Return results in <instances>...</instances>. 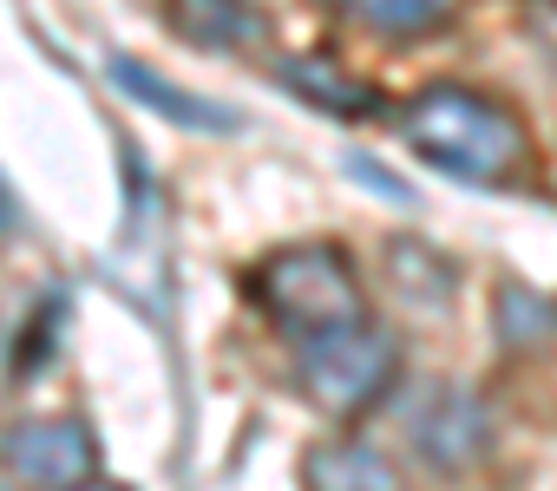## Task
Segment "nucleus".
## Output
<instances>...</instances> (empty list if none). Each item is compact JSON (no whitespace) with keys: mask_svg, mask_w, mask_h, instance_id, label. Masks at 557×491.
Instances as JSON below:
<instances>
[{"mask_svg":"<svg viewBox=\"0 0 557 491\" xmlns=\"http://www.w3.org/2000/svg\"><path fill=\"white\" fill-rule=\"evenodd\" d=\"M296 380H302V393L329 419H361V413H374L394 393V380H400V341L381 322H348V328L296 348Z\"/></svg>","mask_w":557,"mask_h":491,"instance_id":"7ed1b4c3","label":"nucleus"},{"mask_svg":"<svg viewBox=\"0 0 557 491\" xmlns=\"http://www.w3.org/2000/svg\"><path fill=\"white\" fill-rule=\"evenodd\" d=\"M8 471L27 491H86L92 478H106L99 465V439L79 419H27L8 432Z\"/></svg>","mask_w":557,"mask_h":491,"instance_id":"20e7f679","label":"nucleus"},{"mask_svg":"<svg viewBox=\"0 0 557 491\" xmlns=\"http://www.w3.org/2000/svg\"><path fill=\"white\" fill-rule=\"evenodd\" d=\"M249 295L269 315V328L289 335L296 348L322 341V335H335L348 322H368L361 276H355L348 250H335V242H289V250L262 256L256 276H249Z\"/></svg>","mask_w":557,"mask_h":491,"instance_id":"f03ea898","label":"nucleus"},{"mask_svg":"<svg viewBox=\"0 0 557 491\" xmlns=\"http://www.w3.org/2000/svg\"><path fill=\"white\" fill-rule=\"evenodd\" d=\"M413 445H420V458L440 465V471L479 465L485 445H492V413H485V400H479L472 387H433V393L420 400V413H413Z\"/></svg>","mask_w":557,"mask_h":491,"instance_id":"39448f33","label":"nucleus"},{"mask_svg":"<svg viewBox=\"0 0 557 491\" xmlns=\"http://www.w3.org/2000/svg\"><path fill=\"white\" fill-rule=\"evenodd\" d=\"M86 491H125V484H112V478H92V484H86Z\"/></svg>","mask_w":557,"mask_h":491,"instance_id":"f8f14e48","label":"nucleus"},{"mask_svg":"<svg viewBox=\"0 0 557 491\" xmlns=\"http://www.w3.org/2000/svg\"><path fill=\"white\" fill-rule=\"evenodd\" d=\"M400 144L459 184H511L531 164L524 118L459 79H440L400 105Z\"/></svg>","mask_w":557,"mask_h":491,"instance_id":"f257e3e1","label":"nucleus"},{"mask_svg":"<svg viewBox=\"0 0 557 491\" xmlns=\"http://www.w3.org/2000/svg\"><path fill=\"white\" fill-rule=\"evenodd\" d=\"M302 491H400V465L368 439H322L302 452Z\"/></svg>","mask_w":557,"mask_h":491,"instance_id":"0eeeda50","label":"nucleus"},{"mask_svg":"<svg viewBox=\"0 0 557 491\" xmlns=\"http://www.w3.org/2000/svg\"><path fill=\"white\" fill-rule=\"evenodd\" d=\"M355 21L374 34H394V40H420V34H440L453 21V8H440V0H361Z\"/></svg>","mask_w":557,"mask_h":491,"instance_id":"9d476101","label":"nucleus"},{"mask_svg":"<svg viewBox=\"0 0 557 491\" xmlns=\"http://www.w3.org/2000/svg\"><path fill=\"white\" fill-rule=\"evenodd\" d=\"M21 229V203H14V190L0 184V236H14Z\"/></svg>","mask_w":557,"mask_h":491,"instance_id":"9b49d317","label":"nucleus"},{"mask_svg":"<svg viewBox=\"0 0 557 491\" xmlns=\"http://www.w3.org/2000/svg\"><path fill=\"white\" fill-rule=\"evenodd\" d=\"M112 86L119 92H132L138 105H151L158 118H171V125H184V131H243V118L223 105V99H203V92H190V86H177V79H164V73H151V66H138V60H112Z\"/></svg>","mask_w":557,"mask_h":491,"instance_id":"423d86ee","label":"nucleus"},{"mask_svg":"<svg viewBox=\"0 0 557 491\" xmlns=\"http://www.w3.org/2000/svg\"><path fill=\"white\" fill-rule=\"evenodd\" d=\"M283 86H289L296 99L322 105L329 118H374V105H381V92H374L368 79L342 73V60H329V53H296V60L283 66Z\"/></svg>","mask_w":557,"mask_h":491,"instance_id":"6e6552de","label":"nucleus"},{"mask_svg":"<svg viewBox=\"0 0 557 491\" xmlns=\"http://www.w3.org/2000/svg\"><path fill=\"white\" fill-rule=\"evenodd\" d=\"M177 21V34L184 40H197V47H249V40H262V14H249V8H177L171 14Z\"/></svg>","mask_w":557,"mask_h":491,"instance_id":"1a4fd4ad","label":"nucleus"}]
</instances>
